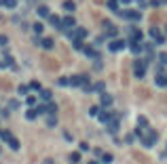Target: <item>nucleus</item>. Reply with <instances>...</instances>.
Here are the masks:
<instances>
[{
    "mask_svg": "<svg viewBox=\"0 0 167 164\" xmlns=\"http://www.w3.org/2000/svg\"><path fill=\"white\" fill-rule=\"evenodd\" d=\"M102 164H112V156L110 154H102Z\"/></svg>",
    "mask_w": 167,
    "mask_h": 164,
    "instance_id": "nucleus-35",
    "label": "nucleus"
},
{
    "mask_svg": "<svg viewBox=\"0 0 167 164\" xmlns=\"http://www.w3.org/2000/svg\"><path fill=\"white\" fill-rule=\"evenodd\" d=\"M47 19H49V23H51V27H55V30H61V19L57 17V15H49Z\"/></svg>",
    "mask_w": 167,
    "mask_h": 164,
    "instance_id": "nucleus-11",
    "label": "nucleus"
},
{
    "mask_svg": "<svg viewBox=\"0 0 167 164\" xmlns=\"http://www.w3.org/2000/svg\"><path fill=\"white\" fill-rule=\"evenodd\" d=\"M70 162H72V164H78V162H81V152L70 154Z\"/></svg>",
    "mask_w": 167,
    "mask_h": 164,
    "instance_id": "nucleus-31",
    "label": "nucleus"
},
{
    "mask_svg": "<svg viewBox=\"0 0 167 164\" xmlns=\"http://www.w3.org/2000/svg\"><path fill=\"white\" fill-rule=\"evenodd\" d=\"M11 137H13V135L9 133V130H0V139H2V141H9Z\"/></svg>",
    "mask_w": 167,
    "mask_h": 164,
    "instance_id": "nucleus-36",
    "label": "nucleus"
},
{
    "mask_svg": "<svg viewBox=\"0 0 167 164\" xmlns=\"http://www.w3.org/2000/svg\"><path fill=\"white\" fill-rule=\"evenodd\" d=\"M156 139H159L156 130L148 129V133H146V135H142V145H144V147H152V145L156 143Z\"/></svg>",
    "mask_w": 167,
    "mask_h": 164,
    "instance_id": "nucleus-2",
    "label": "nucleus"
},
{
    "mask_svg": "<svg viewBox=\"0 0 167 164\" xmlns=\"http://www.w3.org/2000/svg\"><path fill=\"white\" fill-rule=\"evenodd\" d=\"M25 103H28V107H34V105H36V99L28 95V97H25Z\"/></svg>",
    "mask_w": 167,
    "mask_h": 164,
    "instance_id": "nucleus-38",
    "label": "nucleus"
},
{
    "mask_svg": "<svg viewBox=\"0 0 167 164\" xmlns=\"http://www.w3.org/2000/svg\"><path fill=\"white\" fill-rule=\"evenodd\" d=\"M155 82H156V86H161V88H163L167 80H165V76H163V74H156V80Z\"/></svg>",
    "mask_w": 167,
    "mask_h": 164,
    "instance_id": "nucleus-28",
    "label": "nucleus"
},
{
    "mask_svg": "<svg viewBox=\"0 0 167 164\" xmlns=\"http://www.w3.org/2000/svg\"><path fill=\"white\" fill-rule=\"evenodd\" d=\"M57 124V118H55V114H47V126L49 129H53Z\"/></svg>",
    "mask_w": 167,
    "mask_h": 164,
    "instance_id": "nucleus-22",
    "label": "nucleus"
},
{
    "mask_svg": "<svg viewBox=\"0 0 167 164\" xmlns=\"http://www.w3.org/2000/svg\"><path fill=\"white\" fill-rule=\"evenodd\" d=\"M127 44H129V48H131V53H135V55H138V53H142V51H144V44L140 42V40H129Z\"/></svg>",
    "mask_w": 167,
    "mask_h": 164,
    "instance_id": "nucleus-9",
    "label": "nucleus"
},
{
    "mask_svg": "<svg viewBox=\"0 0 167 164\" xmlns=\"http://www.w3.org/2000/svg\"><path fill=\"white\" fill-rule=\"evenodd\" d=\"M32 30H34L36 34H42V32H45V25L38 21V23H34V25H32Z\"/></svg>",
    "mask_w": 167,
    "mask_h": 164,
    "instance_id": "nucleus-32",
    "label": "nucleus"
},
{
    "mask_svg": "<svg viewBox=\"0 0 167 164\" xmlns=\"http://www.w3.org/2000/svg\"><path fill=\"white\" fill-rule=\"evenodd\" d=\"M89 164H97V162H89Z\"/></svg>",
    "mask_w": 167,
    "mask_h": 164,
    "instance_id": "nucleus-49",
    "label": "nucleus"
},
{
    "mask_svg": "<svg viewBox=\"0 0 167 164\" xmlns=\"http://www.w3.org/2000/svg\"><path fill=\"white\" fill-rule=\"evenodd\" d=\"M106 91V84L104 82H95L93 86H91V93H104Z\"/></svg>",
    "mask_w": 167,
    "mask_h": 164,
    "instance_id": "nucleus-19",
    "label": "nucleus"
},
{
    "mask_svg": "<svg viewBox=\"0 0 167 164\" xmlns=\"http://www.w3.org/2000/svg\"><path fill=\"white\" fill-rule=\"evenodd\" d=\"M81 51H83V53L87 55V57L99 59V53H97V51H95V47H91V44H83V48H81Z\"/></svg>",
    "mask_w": 167,
    "mask_h": 164,
    "instance_id": "nucleus-7",
    "label": "nucleus"
},
{
    "mask_svg": "<svg viewBox=\"0 0 167 164\" xmlns=\"http://www.w3.org/2000/svg\"><path fill=\"white\" fill-rule=\"evenodd\" d=\"M108 9L112 13H119L121 11V6H119V0H108Z\"/></svg>",
    "mask_w": 167,
    "mask_h": 164,
    "instance_id": "nucleus-20",
    "label": "nucleus"
},
{
    "mask_svg": "<svg viewBox=\"0 0 167 164\" xmlns=\"http://www.w3.org/2000/svg\"><path fill=\"white\" fill-rule=\"evenodd\" d=\"M61 6H64V11L68 13V15H72V13L76 11V4H74V2H72V0H66V2H64V4H61Z\"/></svg>",
    "mask_w": 167,
    "mask_h": 164,
    "instance_id": "nucleus-14",
    "label": "nucleus"
},
{
    "mask_svg": "<svg viewBox=\"0 0 167 164\" xmlns=\"http://www.w3.org/2000/svg\"><path fill=\"white\" fill-rule=\"evenodd\" d=\"M74 27H76L74 17H72V15H64V17H61V30L66 32V30H74Z\"/></svg>",
    "mask_w": 167,
    "mask_h": 164,
    "instance_id": "nucleus-5",
    "label": "nucleus"
},
{
    "mask_svg": "<svg viewBox=\"0 0 167 164\" xmlns=\"http://www.w3.org/2000/svg\"><path fill=\"white\" fill-rule=\"evenodd\" d=\"M45 105H47V114H57V105L53 101H47Z\"/></svg>",
    "mask_w": 167,
    "mask_h": 164,
    "instance_id": "nucleus-23",
    "label": "nucleus"
},
{
    "mask_svg": "<svg viewBox=\"0 0 167 164\" xmlns=\"http://www.w3.org/2000/svg\"><path fill=\"white\" fill-rule=\"evenodd\" d=\"M34 109H36V114H38V116H42V114H47V105H36Z\"/></svg>",
    "mask_w": 167,
    "mask_h": 164,
    "instance_id": "nucleus-37",
    "label": "nucleus"
},
{
    "mask_svg": "<svg viewBox=\"0 0 167 164\" xmlns=\"http://www.w3.org/2000/svg\"><path fill=\"white\" fill-rule=\"evenodd\" d=\"M28 91H30V88H28V84H19V88H17V93L21 95V97H25V95H28Z\"/></svg>",
    "mask_w": 167,
    "mask_h": 164,
    "instance_id": "nucleus-33",
    "label": "nucleus"
},
{
    "mask_svg": "<svg viewBox=\"0 0 167 164\" xmlns=\"http://www.w3.org/2000/svg\"><path fill=\"white\" fill-rule=\"evenodd\" d=\"M36 116H38V114H36L34 107H28V112H25V118H28V120H34Z\"/></svg>",
    "mask_w": 167,
    "mask_h": 164,
    "instance_id": "nucleus-29",
    "label": "nucleus"
},
{
    "mask_svg": "<svg viewBox=\"0 0 167 164\" xmlns=\"http://www.w3.org/2000/svg\"><path fill=\"white\" fill-rule=\"evenodd\" d=\"M102 109H104L102 105H93L91 109H89V116H91V118H97L99 114H102Z\"/></svg>",
    "mask_w": 167,
    "mask_h": 164,
    "instance_id": "nucleus-21",
    "label": "nucleus"
},
{
    "mask_svg": "<svg viewBox=\"0 0 167 164\" xmlns=\"http://www.w3.org/2000/svg\"><path fill=\"white\" fill-rule=\"evenodd\" d=\"M11 65H13V59L9 57V55H7V57L0 61V68H11Z\"/></svg>",
    "mask_w": 167,
    "mask_h": 164,
    "instance_id": "nucleus-27",
    "label": "nucleus"
},
{
    "mask_svg": "<svg viewBox=\"0 0 167 164\" xmlns=\"http://www.w3.org/2000/svg\"><path fill=\"white\" fill-rule=\"evenodd\" d=\"M148 65H150V59H135V61H133L135 78H140V80H142L144 76H146V70H148Z\"/></svg>",
    "mask_w": 167,
    "mask_h": 164,
    "instance_id": "nucleus-1",
    "label": "nucleus"
},
{
    "mask_svg": "<svg viewBox=\"0 0 167 164\" xmlns=\"http://www.w3.org/2000/svg\"><path fill=\"white\" fill-rule=\"evenodd\" d=\"M36 13H38V17H40V19H47L49 15H51V13H49V6H45V4H40V6L36 9Z\"/></svg>",
    "mask_w": 167,
    "mask_h": 164,
    "instance_id": "nucleus-15",
    "label": "nucleus"
},
{
    "mask_svg": "<svg viewBox=\"0 0 167 164\" xmlns=\"http://www.w3.org/2000/svg\"><path fill=\"white\" fill-rule=\"evenodd\" d=\"M119 126H121V122L112 118V120L108 122V133H110V135H116V133H119Z\"/></svg>",
    "mask_w": 167,
    "mask_h": 164,
    "instance_id": "nucleus-10",
    "label": "nucleus"
},
{
    "mask_svg": "<svg viewBox=\"0 0 167 164\" xmlns=\"http://www.w3.org/2000/svg\"><path fill=\"white\" fill-rule=\"evenodd\" d=\"M40 99L47 103V101H51V99H53V93H51L49 88H40Z\"/></svg>",
    "mask_w": 167,
    "mask_h": 164,
    "instance_id": "nucleus-16",
    "label": "nucleus"
},
{
    "mask_svg": "<svg viewBox=\"0 0 167 164\" xmlns=\"http://www.w3.org/2000/svg\"><path fill=\"white\" fill-rule=\"evenodd\" d=\"M83 44H85V42L81 40V38H72V47L76 48V51H81V48H83Z\"/></svg>",
    "mask_w": 167,
    "mask_h": 164,
    "instance_id": "nucleus-26",
    "label": "nucleus"
},
{
    "mask_svg": "<svg viewBox=\"0 0 167 164\" xmlns=\"http://www.w3.org/2000/svg\"><path fill=\"white\" fill-rule=\"evenodd\" d=\"M142 34H140V30L138 27H129V40H140Z\"/></svg>",
    "mask_w": 167,
    "mask_h": 164,
    "instance_id": "nucleus-18",
    "label": "nucleus"
},
{
    "mask_svg": "<svg viewBox=\"0 0 167 164\" xmlns=\"http://www.w3.org/2000/svg\"><path fill=\"white\" fill-rule=\"evenodd\" d=\"M159 61H161V65H167V53H161L159 55Z\"/></svg>",
    "mask_w": 167,
    "mask_h": 164,
    "instance_id": "nucleus-41",
    "label": "nucleus"
},
{
    "mask_svg": "<svg viewBox=\"0 0 167 164\" xmlns=\"http://www.w3.org/2000/svg\"><path fill=\"white\" fill-rule=\"evenodd\" d=\"M0 4H4L7 9H15L17 6V0H0Z\"/></svg>",
    "mask_w": 167,
    "mask_h": 164,
    "instance_id": "nucleus-25",
    "label": "nucleus"
},
{
    "mask_svg": "<svg viewBox=\"0 0 167 164\" xmlns=\"http://www.w3.org/2000/svg\"><path fill=\"white\" fill-rule=\"evenodd\" d=\"M165 34H167V27H165Z\"/></svg>",
    "mask_w": 167,
    "mask_h": 164,
    "instance_id": "nucleus-50",
    "label": "nucleus"
},
{
    "mask_svg": "<svg viewBox=\"0 0 167 164\" xmlns=\"http://www.w3.org/2000/svg\"><path fill=\"white\" fill-rule=\"evenodd\" d=\"M138 124H140V129H144V130L148 129V120H146L144 116H138Z\"/></svg>",
    "mask_w": 167,
    "mask_h": 164,
    "instance_id": "nucleus-30",
    "label": "nucleus"
},
{
    "mask_svg": "<svg viewBox=\"0 0 167 164\" xmlns=\"http://www.w3.org/2000/svg\"><path fill=\"white\" fill-rule=\"evenodd\" d=\"M9 107H11V109H17V107H19V101H9Z\"/></svg>",
    "mask_w": 167,
    "mask_h": 164,
    "instance_id": "nucleus-43",
    "label": "nucleus"
},
{
    "mask_svg": "<svg viewBox=\"0 0 167 164\" xmlns=\"http://www.w3.org/2000/svg\"><path fill=\"white\" fill-rule=\"evenodd\" d=\"M7 44H9V38L4 34H0V47H7Z\"/></svg>",
    "mask_w": 167,
    "mask_h": 164,
    "instance_id": "nucleus-40",
    "label": "nucleus"
},
{
    "mask_svg": "<svg viewBox=\"0 0 167 164\" xmlns=\"http://www.w3.org/2000/svg\"><path fill=\"white\" fill-rule=\"evenodd\" d=\"M133 139H135V135H127V137H125V143H129V145H131Z\"/></svg>",
    "mask_w": 167,
    "mask_h": 164,
    "instance_id": "nucleus-42",
    "label": "nucleus"
},
{
    "mask_svg": "<svg viewBox=\"0 0 167 164\" xmlns=\"http://www.w3.org/2000/svg\"><path fill=\"white\" fill-rule=\"evenodd\" d=\"M99 101H102V107H108V105H112V101H114V97L110 93H99Z\"/></svg>",
    "mask_w": 167,
    "mask_h": 164,
    "instance_id": "nucleus-8",
    "label": "nucleus"
},
{
    "mask_svg": "<svg viewBox=\"0 0 167 164\" xmlns=\"http://www.w3.org/2000/svg\"><path fill=\"white\" fill-rule=\"evenodd\" d=\"M97 118H99L102 122H106V124H108V122H110V120L114 118V112H106V109H102V114H99Z\"/></svg>",
    "mask_w": 167,
    "mask_h": 164,
    "instance_id": "nucleus-13",
    "label": "nucleus"
},
{
    "mask_svg": "<svg viewBox=\"0 0 167 164\" xmlns=\"http://www.w3.org/2000/svg\"><path fill=\"white\" fill-rule=\"evenodd\" d=\"M87 36H89V30H87V27H76V36H74V38H81V40H85Z\"/></svg>",
    "mask_w": 167,
    "mask_h": 164,
    "instance_id": "nucleus-17",
    "label": "nucleus"
},
{
    "mask_svg": "<svg viewBox=\"0 0 167 164\" xmlns=\"http://www.w3.org/2000/svg\"><path fill=\"white\" fill-rule=\"evenodd\" d=\"M57 84H59V86H70V78H66V76H61L59 80H57Z\"/></svg>",
    "mask_w": 167,
    "mask_h": 164,
    "instance_id": "nucleus-34",
    "label": "nucleus"
},
{
    "mask_svg": "<svg viewBox=\"0 0 167 164\" xmlns=\"http://www.w3.org/2000/svg\"><path fill=\"white\" fill-rule=\"evenodd\" d=\"M148 36H150V38H155L156 44H165V38H163V34H161V30H159V27H150V30H148Z\"/></svg>",
    "mask_w": 167,
    "mask_h": 164,
    "instance_id": "nucleus-6",
    "label": "nucleus"
},
{
    "mask_svg": "<svg viewBox=\"0 0 167 164\" xmlns=\"http://www.w3.org/2000/svg\"><path fill=\"white\" fill-rule=\"evenodd\" d=\"M28 88H30V91H40V84H38V82H30Z\"/></svg>",
    "mask_w": 167,
    "mask_h": 164,
    "instance_id": "nucleus-39",
    "label": "nucleus"
},
{
    "mask_svg": "<svg viewBox=\"0 0 167 164\" xmlns=\"http://www.w3.org/2000/svg\"><path fill=\"white\" fill-rule=\"evenodd\" d=\"M40 47L49 51V48H53V47H55V40H53L51 36H47V38H42V40H40Z\"/></svg>",
    "mask_w": 167,
    "mask_h": 164,
    "instance_id": "nucleus-12",
    "label": "nucleus"
},
{
    "mask_svg": "<svg viewBox=\"0 0 167 164\" xmlns=\"http://www.w3.org/2000/svg\"><path fill=\"white\" fill-rule=\"evenodd\" d=\"M121 2H123V4H129V2H133V0H121Z\"/></svg>",
    "mask_w": 167,
    "mask_h": 164,
    "instance_id": "nucleus-46",
    "label": "nucleus"
},
{
    "mask_svg": "<svg viewBox=\"0 0 167 164\" xmlns=\"http://www.w3.org/2000/svg\"><path fill=\"white\" fill-rule=\"evenodd\" d=\"M42 164H53V160H51V158H47V160H45Z\"/></svg>",
    "mask_w": 167,
    "mask_h": 164,
    "instance_id": "nucleus-45",
    "label": "nucleus"
},
{
    "mask_svg": "<svg viewBox=\"0 0 167 164\" xmlns=\"http://www.w3.org/2000/svg\"><path fill=\"white\" fill-rule=\"evenodd\" d=\"M138 2H142V4H144V0H138Z\"/></svg>",
    "mask_w": 167,
    "mask_h": 164,
    "instance_id": "nucleus-47",
    "label": "nucleus"
},
{
    "mask_svg": "<svg viewBox=\"0 0 167 164\" xmlns=\"http://www.w3.org/2000/svg\"><path fill=\"white\" fill-rule=\"evenodd\" d=\"M81 152H89V143H81Z\"/></svg>",
    "mask_w": 167,
    "mask_h": 164,
    "instance_id": "nucleus-44",
    "label": "nucleus"
},
{
    "mask_svg": "<svg viewBox=\"0 0 167 164\" xmlns=\"http://www.w3.org/2000/svg\"><path fill=\"white\" fill-rule=\"evenodd\" d=\"M125 47H127V42H125V40H121V38H112V40H110V44H108L110 53H119V51H123Z\"/></svg>",
    "mask_w": 167,
    "mask_h": 164,
    "instance_id": "nucleus-4",
    "label": "nucleus"
},
{
    "mask_svg": "<svg viewBox=\"0 0 167 164\" xmlns=\"http://www.w3.org/2000/svg\"><path fill=\"white\" fill-rule=\"evenodd\" d=\"M7 143H9V147H11V150H19V139H17V137H11Z\"/></svg>",
    "mask_w": 167,
    "mask_h": 164,
    "instance_id": "nucleus-24",
    "label": "nucleus"
},
{
    "mask_svg": "<svg viewBox=\"0 0 167 164\" xmlns=\"http://www.w3.org/2000/svg\"><path fill=\"white\" fill-rule=\"evenodd\" d=\"M165 80H167V76H165ZM165 86H167V82H165Z\"/></svg>",
    "mask_w": 167,
    "mask_h": 164,
    "instance_id": "nucleus-48",
    "label": "nucleus"
},
{
    "mask_svg": "<svg viewBox=\"0 0 167 164\" xmlns=\"http://www.w3.org/2000/svg\"><path fill=\"white\" fill-rule=\"evenodd\" d=\"M116 15L125 17V19H129V21H140V19H142V13H140V11H127V9H121Z\"/></svg>",
    "mask_w": 167,
    "mask_h": 164,
    "instance_id": "nucleus-3",
    "label": "nucleus"
}]
</instances>
